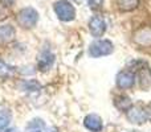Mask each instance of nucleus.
<instances>
[{
  "instance_id": "dca6fc26",
  "label": "nucleus",
  "mask_w": 151,
  "mask_h": 132,
  "mask_svg": "<svg viewBox=\"0 0 151 132\" xmlns=\"http://www.w3.org/2000/svg\"><path fill=\"white\" fill-rule=\"evenodd\" d=\"M23 88L27 91H37L40 88V85L35 81H28V82H24Z\"/></svg>"
},
{
  "instance_id": "7ed1b4c3",
  "label": "nucleus",
  "mask_w": 151,
  "mask_h": 132,
  "mask_svg": "<svg viewBox=\"0 0 151 132\" xmlns=\"http://www.w3.org/2000/svg\"><path fill=\"white\" fill-rule=\"evenodd\" d=\"M114 46L113 42L109 40H97L89 48V54L91 57H102V56H109L113 53Z\"/></svg>"
},
{
  "instance_id": "423d86ee",
  "label": "nucleus",
  "mask_w": 151,
  "mask_h": 132,
  "mask_svg": "<svg viewBox=\"0 0 151 132\" xmlns=\"http://www.w3.org/2000/svg\"><path fill=\"white\" fill-rule=\"evenodd\" d=\"M89 31L94 37H102L106 31V23L101 16H94L89 21Z\"/></svg>"
},
{
  "instance_id": "4468645a",
  "label": "nucleus",
  "mask_w": 151,
  "mask_h": 132,
  "mask_svg": "<svg viewBox=\"0 0 151 132\" xmlns=\"http://www.w3.org/2000/svg\"><path fill=\"white\" fill-rule=\"evenodd\" d=\"M12 115L8 110H0V132H4L9 126Z\"/></svg>"
},
{
  "instance_id": "4be33fe9",
  "label": "nucleus",
  "mask_w": 151,
  "mask_h": 132,
  "mask_svg": "<svg viewBox=\"0 0 151 132\" xmlns=\"http://www.w3.org/2000/svg\"><path fill=\"white\" fill-rule=\"evenodd\" d=\"M5 132H19L17 130H8V131H5Z\"/></svg>"
},
{
  "instance_id": "6e6552de",
  "label": "nucleus",
  "mask_w": 151,
  "mask_h": 132,
  "mask_svg": "<svg viewBox=\"0 0 151 132\" xmlns=\"http://www.w3.org/2000/svg\"><path fill=\"white\" fill-rule=\"evenodd\" d=\"M134 41L141 46H149L151 45V28L150 26H143L138 29L134 34Z\"/></svg>"
},
{
  "instance_id": "f8f14e48",
  "label": "nucleus",
  "mask_w": 151,
  "mask_h": 132,
  "mask_svg": "<svg viewBox=\"0 0 151 132\" xmlns=\"http://www.w3.org/2000/svg\"><path fill=\"white\" fill-rule=\"evenodd\" d=\"M114 106L117 107L119 111H127L131 106H133V102L130 101V98L126 95H119L114 99Z\"/></svg>"
},
{
  "instance_id": "39448f33",
  "label": "nucleus",
  "mask_w": 151,
  "mask_h": 132,
  "mask_svg": "<svg viewBox=\"0 0 151 132\" xmlns=\"http://www.w3.org/2000/svg\"><path fill=\"white\" fill-rule=\"evenodd\" d=\"M55 62V54L49 49H44L37 58V67L41 71H48Z\"/></svg>"
},
{
  "instance_id": "9d476101",
  "label": "nucleus",
  "mask_w": 151,
  "mask_h": 132,
  "mask_svg": "<svg viewBox=\"0 0 151 132\" xmlns=\"http://www.w3.org/2000/svg\"><path fill=\"white\" fill-rule=\"evenodd\" d=\"M16 36V31L12 25H1L0 26V44H8L13 41Z\"/></svg>"
},
{
  "instance_id": "0eeeda50",
  "label": "nucleus",
  "mask_w": 151,
  "mask_h": 132,
  "mask_svg": "<svg viewBox=\"0 0 151 132\" xmlns=\"http://www.w3.org/2000/svg\"><path fill=\"white\" fill-rule=\"evenodd\" d=\"M135 83V74L130 70H123L117 75V85L119 88H131Z\"/></svg>"
},
{
  "instance_id": "6ab92c4d",
  "label": "nucleus",
  "mask_w": 151,
  "mask_h": 132,
  "mask_svg": "<svg viewBox=\"0 0 151 132\" xmlns=\"http://www.w3.org/2000/svg\"><path fill=\"white\" fill-rule=\"evenodd\" d=\"M3 7H4V5H0V20H3V19H5V12H4V9H3Z\"/></svg>"
},
{
  "instance_id": "f257e3e1",
  "label": "nucleus",
  "mask_w": 151,
  "mask_h": 132,
  "mask_svg": "<svg viewBox=\"0 0 151 132\" xmlns=\"http://www.w3.org/2000/svg\"><path fill=\"white\" fill-rule=\"evenodd\" d=\"M37 20H39V13H37V11L32 7L23 8V9L17 13V16H16L17 24L24 29L33 28V26L37 24Z\"/></svg>"
},
{
  "instance_id": "ddd939ff",
  "label": "nucleus",
  "mask_w": 151,
  "mask_h": 132,
  "mask_svg": "<svg viewBox=\"0 0 151 132\" xmlns=\"http://www.w3.org/2000/svg\"><path fill=\"white\" fill-rule=\"evenodd\" d=\"M15 74V69L0 60V79H8Z\"/></svg>"
},
{
  "instance_id": "a211bd4d",
  "label": "nucleus",
  "mask_w": 151,
  "mask_h": 132,
  "mask_svg": "<svg viewBox=\"0 0 151 132\" xmlns=\"http://www.w3.org/2000/svg\"><path fill=\"white\" fill-rule=\"evenodd\" d=\"M16 0H0V3H1L4 7H11V5L15 4Z\"/></svg>"
},
{
  "instance_id": "f3484780",
  "label": "nucleus",
  "mask_w": 151,
  "mask_h": 132,
  "mask_svg": "<svg viewBox=\"0 0 151 132\" xmlns=\"http://www.w3.org/2000/svg\"><path fill=\"white\" fill-rule=\"evenodd\" d=\"M88 4H89V7H90V9L97 11V9H99V8L102 7L104 0H88Z\"/></svg>"
},
{
  "instance_id": "5701e85b",
  "label": "nucleus",
  "mask_w": 151,
  "mask_h": 132,
  "mask_svg": "<svg viewBox=\"0 0 151 132\" xmlns=\"http://www.w3.org/2000/svg\"><path fill=\"white\" fill-rule=\"evenodd\" d=\"M74 3H78V4H80V3H82V0H73Z\"/></svg>"
},
{
  "instance_id": "2eb2a0df",
  "label": "nucleus",
  "mask_w": 151,
  "mask_h": 132,
  "mask_svg": "<svg viewBox=\"0 0 151 132\" xmlns=\"http://www.w3.org/2000/svg\"><path fill=\"white\" fill-rule=\"evenodd\" d=\"M44 131V122L41 119H33L27 126V132H42Z\"/></svg>"
},
{
  "instance_id": "1a4fd4ad",
  "label": "nucleus",
  "mask_w": 151,
  "mask_h": 132,
  "mask_svg": "<svg viewBox=\"0 0 151 132\" xmlns=\"http://www.w3.org/2000/svg\"><path fill=\"white\" fill-rule=\"evenodd\" d=\"M83 124L91 132H99L102 130V126H104L102 124V119L96 114L88 115V116L85 118V120H83Z\"/></svg>"
},
{
  "instance_id": "b1692460",
  "label": "nucleus",
  "mask_w": 151,
  "mask_h": 132,
  "mask_svg": "<svg viewBox=\"0 0 151 132\" xmlns=\"http://www.w3.org/2000/svg\"><path fill=\"white\" fill-rule=\"evenodd\" d=\"M150 71H151V70H150Z\"/></svg>"
},
{
  "instance_id": "412c9836",
  "label": "nucleus",
  "mask_w": 151,
  "mask_h": 132,
  "mask_svg": "<svg viewBox=\"0 0 151 132\" xmlns=\"http://www.w3.org/2000/svg\"><path fill=\"white\" fill-rule=\"evenodd\" d=\"M48 132H58L57 128H55V127H50L49 130H48Z\"/></svg>"
},
{
  "instance_id": "20e7f679",
  "label": "nucleus",
  "mask_w": 151,
  "mask_h": 132,
  "mask_svg": "<svg viewBox=\"0 0 151 132\" xmlns=\"http://www.w3.org/2000/svg\"><path fill=\"white\" fill-rule=\"evenodd\" d=\"M126 116H127L129 122L134 123V124H143L149 119L146 107H141V106H131L126 111Z\"/></svg>"
},
{
  "instance_id": "9b49d317",
  "label": "nucleus",
  "mask_w": 151,
  "mask_h": 132,
  "mask_svg": "<svg viewBox=\"0 0 151 132\" xmlns=\"http://www.w3.org/2000/svg\"><path fill=\"white\" fill-rule=\"evenodd\" d=\"M115 4L122 12H130L139 5V0H115Z\"/></svg>"
},
{
  "instance_id": "aec40b11",
  "label": "nucleus",
  "mask_w": 151,
  "mask_h": 132,
  "mask_svg": "<svg viewBox=\"0 0 151 132\" xmlns=\"http://www.w3.org/2000/svg\"><path fill=\"white\" fill-rule=\"evenodd\" d=\"M146 111H147V116H149V119H151V103L149 106H146Z\"/></svg>"
},
{
  "instance_id": "f03ea898",
  "label": "nucleus",
  "mask_w": 151,
  "mask_h": 132,
  "mask_svg": "<svg viewBox=\"0 0 151 132\" xmlns=\"http://www.w3.org/2000/svg\"><path fill=\"white\" fill-rule=\"evenodd\" d=\"M55 12L57 17L63 21H72L76 17V9L74 7L66 0H58L55 3Z\"/></svg>"
}]
</instances>
